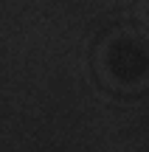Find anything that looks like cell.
Wrapping results in <instances>:
<instances>
[{
  "mask_svg": "<svg viewBox=\"0 0 149 152\" xmlns=\"http://www.w3.org/2000/svg\"><path fill=\"white\" fill-rule=\"evenodd\" d=\"M101 79L121 93L149 85V37L138 31H116L99 48Z\"/></svg>",
  "mask_w": 149,
  "mask_h": 152,
  "instance_id": "6da1fadb",
  "label": "cell"
},
{
  "mask_svg": "<svg viewBox=\"0 0 149 152\" xmlns=\"http://www.w3.org/2000/svg\"><path fill=\"white\" fill-rule=\"evenodd\" d=\"M144 14H146V20H149V0H144Z\"/></svg>",
  "mask_w": 149,
  "mask_h": 152,
  "instance_id": "7a4b0ae2",
  "label": "cell"
}]
</instances>
